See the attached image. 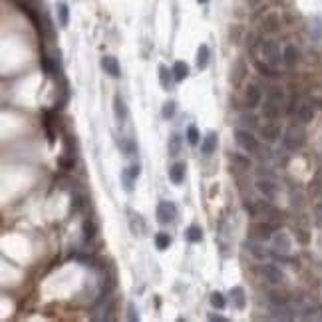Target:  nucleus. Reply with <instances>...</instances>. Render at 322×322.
<instances>
[{
    "label": "nucleus",
    "instance_id": "obj_1",
    "mask_svg": "<svg viewBox=\"0 0 322 322\" xmlns=\"http://www.w3.org/2000/svg\"><path fill=\"white\" fill-rule=\"evenodd\" d=\"M261 56H263V62L274 70H278L282 66V50H280V44L276 40H263L261 42Z\"/></svg>",
    "mask_w": 322,
    "mask_h": 322
},
{
    "label": "nucleus",
    "instance_id": "obj_2",
    "mask_svg": "<svg viewBox=\"0 0 322 322\" xmlns=\"http://www.w3.org/2000/svg\"><path fill=\"white\" fill-rule=\"evenodd\" d=\"M306 145V131L300 125H290L282 133V147L288 151H298Z\"/></svg>",
    "mask_w": 322,
    "mask_h": 322
},
{
    "label": "nucleus",
    "instance_id": "obj_3",
    "mask_svg": "<svg viewBox=\"0 0 322 322\" xmlns=\"http://www.w3.org/2000/svg\"><path fill=\"white\" fill-rule=\"evenodd\" d=\"M235 141L247 153H255L259 149V141H257V137L249 129H235Z\"/></svg>",
    "mask_w": 322,
    "mask_h": 322
},
{
    "label": "nucleus",
    "instance_id": "obj_4",
    "mask_svg": "<svg viewBox=\"0 0 322 322\" xmlns=\"http://www.w3.org/2000/svg\"><path fill=\"white\" fill-rule=\"evenodd\" d=\"M155 215H157V221H159L161 225H169V223H173L175 217H177V207H175L171 201H159Z\"/></svg>",
    "mask_w": 322,
    "mask_h": 322
},
{
    "label": "nucleus",
    "instance_id": "obj_5",
    "mask_svg": "<svg viewBox=\"0 0 322 322\" xmlns=\"http://www.w3.org/2000/svg\"><path fill=\"white\" fill-rule=\"evenodd\" d=\"M270 312H272V318L276 320H292L296 310L288 300H284V302H270Z\"/></svg>",
    "mask_w": 322,
    "mask_h": 322
},
{
    "label": "nucleus",
    "instance_id": "obj_6",
    "mask_svg": "<svg viewBox=\"0 0 322 322\" xmlns=\"http://www.w3.org/2000/svg\"><path fill=\"white\" fill-rule=\"evenodd\" d=\"M243 100H245V106H247L249 109L259 107V106H261V100H263V92H261V88H259L257 84H249V86L245 88V96H243Z\"/></svg>",
    "mask_w": 322,
    "mask_h": 322
},
{
    "label": "nucleus",
    "instance_id": "obj_7",
    "mask_svg": "<svg viewBox=\"0 0 322 322\" xmlns=\"http://www.w3.org/2000/svg\"><path fill=\"white\" fill-rule=\"evenodd\" d=\"M270 243H272V249H274V251L284 253V255H288L290 249H292V241H290L288 233H284V231H276V233H272Z\"/></svg>",
    "mask_w": 322,
    "mask_h": 322
},
{
    "label": "nucleus",
    "instance_id": "obj_8",
    "mask_svg": "<svg viewBox=\"0 0 322 322\" xmlns=\"http://www.w3.org/2000/svg\"><path fill=\"white\" fill-rule=\"evenodd\" d=\"M300 64V50L294 44H286L282 48V66L284 68H296Z\"/></svg>",
    "mask_w": 322,
    "mask_h": 322
},
{
    "label": "nucleus",
    "instance_id": "obj_9",
    "mask_svg": "<svg viewBox=\"0 0 322 322\" xmlns=\"http://www.w3.org/2000/svg\"><path fill=\"white\" fill-rule=\"evenodd\" d=\"M272 231L274 227L268 223H255L251 225V237L255 241H270L272 239Z\"/></svg>",
    "mask_w": 322,
    "mask_h": 322
},
{
    "label": "nucleus",
    "instance_id": "obj_10",
    "mask_svg": "<svg viewBox=\"0 0 322 322\" xmlns=\"http://www.w3.org/2000/svg\"><path fill=\"white\" fill-rule=\"evenodd\" d=\"M263 276L270 282V284H282L284 280H286V276H284V272L276 267V265H263Z\"/></svg>",
    "mask_w": 322,
    "mask_h": 322
},
{
    "label": "nucleus",
    "instance_id": "obj_11",
    "mask_svg": "<svg viewBox=\"0 0 322 322\" xmlns=\"http://www.w3.org/2000/svg\"><path fill=\"white\" fill-rule=\"evenodd\" d=\"M314 115H316L314 106H312V104H308V102L298 104V106H296V109H294V117H296L300 123H310V121L314 119Z\"/></svg>",
    "mask_w": 322,
    "mask_h": 322
},
{
    "label": "nucleus",
    "instance_id": "obj_12",
    "mask_svg": "<svg viewBox=\"0 0 322 322\" xmlns=\"http://www.w3.org/2000/svg\"><path fill=\"white\" fill-rule=\"evenodd\" d=\"M261 137L267 141V143H272V141H276L278 137H282V131H280V125H276V123H272V119H268V123H265V125H261Z\"/></svg>",
    "mask_w": 322,
    "mask_h": 322
},
{
    "label": "nucleus",
    "instance_id": "obj_13",
    "mask_svg": "<svg viewBox=\"0 0 322 322\" xmlns=\"http://www.w3.org/2000/svg\"><path fill=\"white\" fill-rule=\"evenodd\" d=\"M257 189L267 197V199H276V195H278V185L274 183V181H270V179H259L257 181Z\"/></svg>",
    "mask_w": 322,
    "mask_h": 322
},
{
    "label": "nucleus",
    "instance_id": "obj_14",
    "mask_svg": "<svg viewBox=\"0 0 322 322\" xmlns=\"http://www.w3.org/2000/svg\"><path fill=\"white\" fill-rule=\"evenodd\" d=\"M102 68H104V72H106L107 76H111V78H119V76H121L119 62H117V58H113V56H104V58H102Z\"/></svg>",
    "mask_w": 322,
    "mask_h": 322
},
{
    "label": "nucleus",
    "instance_id": "obj_15",
    "mask_svg": "<svg viewBox=\"0 0 322 322\" xmlns=\"http://www.w3.org/2000/svg\"><path fill=\"white\" fill-rule=\"evenodd\" d=\"M185 169H187L185 161H177V163H173V165L169 167V179H171V183L181 185V183L185 181Z\"/></svg>",
    "mask_w": 322,
    "mask_h": 322
},
{
    "label": "nucleus",
    "instance_id": "obj_16",
    "mask_svg": "<svg viewBox=\"0 0 322 322\" xmlns=\"http://www.w3.org/2000/svg\"><path fill=\"white\" fill-rule=\"evenodd\" d=\"M280 113H282V106L280 104H274V102H270V100H267L265 102V106H263V115L267 117V119H278L280 117Z\"/></svg>",
    "mask_w": 322,
    "mask_h": 322
},
{
    "label": "nucleus",
    "instance_id": "obj_17",
    "mask_svg": "<svg viewBox=\"0 0 322 322\" xmlns=\"http://www.w3.org/2000/svg\"><path fill=\"white\" fill-rule=\"evenodd\" d=\"M231 300H233V306H235L237 310H245V306H247L245 288H243V286H233V288H231Z\"/></svg>",
    "mask_w": 322,
    "mask_h": 322
},
{
    "label": "nucleus",
    "instance_id": "obj_18",
    "mask_svg": "<svg viewBox=\"0 0 322 322\" xmlns=\"http://www.w3.org/2000/svg\"><path fill=\"white\" fill-rule=\"evenodd\" d=\"M217 133L215 131H209L205 137H203V141H201V153L203 155H211L215 149H217Z\"/></svg>",
    "mask_w": 322,
    "mask_h": 322
},
{
    "label": "nucleus",
    "instance_id": "obj_19",
    "mask_svg": "<svg viewBox=\"0 0 322 322\" xmlns=\"http://www.w3.org/2000/svg\"><path fill=\"white\" fill-rule=\"evenodd\" d=\"M157 72H159V84H161V88H163V90H171V84L175 80L173 78V72H169V68L163 66V64L157 68Z\"/></svg>",
    "mask_w": 322,
    "mask_h": 322
},
{
    "label": "nucleus",
    "instance_id": "obj_20",
    "mask_svg": "<svg viewBox=\"0 0 322 322\" xmlns=\"http://www.w3.org/2000/svg\"><path fill=\"white\" fill-rule=\"evenodd\" d=\"M82 233H84V241H86V243L94 241L96 235H98V223H96L94 219H84V223H82Z\"/></svg>",
    "mask_w": 322,
    "mask_h": 322
},
{
    "label": "nucleus",
    "instance_id": "obj_21",
    "mask_svg": "<svg viewBox=\"0 0 322 322\" xmlns=\"http://www.w3.org/2000/svg\"><path fill=\"white\" fill-rule=\"evenodd\" d=\"M209 58H211V52H209V46L207 44H201L197 48V58H195V64L199 70H205L209 66Z\"/></svg>",
    "mask_w": 322,
    "mask_h": 322
},
{
    "label": "nucleus",
    "instance_id": "obj_22",
    "mask_svg": "<svg viewBox=\"0 0 322 322\" xmlns=\"http://www.w3.org/2000/svg\"><path fill=\"white\" fill-rule=\"evenodd\" d=\"M113 113H115V119L119 123H123L127 119V106H125V102L119 96L113 98Z\"/></svg>",
    "mask_w": 322,
    "mask_h": 322
},
{
    "label": "nucleus",
    "instance_id": "obj_23",
    "mask_svg": "<svg viewBox=\"0 0 322 322\" xmlns=\"http://www.w3.org/2000/svg\"><path fill=\"white\" fill-rule=\"evenodd\" d=\"M308 30H310L312 40L322 42V16H312V18H310V26H308Z\"/></svg>",
    "mask_w": 322,
    "mask_h": 322
},
{
    "label": "nucleus",
    "instance_id": "obj_24",
    "mask_svg": "<svg viewBox=\"0 0 322 322\" xmlns=\"http://www.w3.org/2000/svg\"><path fill=\"white\" fill-rule=\"evenodd\" d=\"M56 14H58V24L62 28H66L68 22H70V10H68V4L64 2V0H60V2L56 4Z\"/></svg>",
    "mask_w": 322,
    "mask_h": 322
},
{
    "label": "nucleus",
    "instance_id": "obj_25",
    "mask_svg": "<svg viewBox=\"0 0 322 322\" xmlns=\"http://www.w3.org/2000/svg\"><path fill=\"white\" fill-rule=\"evenodd\" d=\"M171 72H173V78H175V82H183V80L189 76V66H187L183 60H177V62L173 64Z\"/></svg>",
    "mask_w": 322,
    "mask_h": 322
},
{
    "label": "nucleus",
    "instance_id": "obj_26",
    "mask_svg": "<svg viewBox=\"0 0 322 322\" xmlns=\"http://www.w3.org/2000/svg\"><path fill=\"white\" fill-rule=\"evenodd\" d=\"M267 100H270V102H274V104H280V106H284V102H286V96H284L282 88H278V86H270V88L267 90Z\"/></svg>",
    "mask_w": 322,
    "mask_h": 322
},
{
    "label": "nucleus",
    "instance_id": "obj_27",
    "mask_svg": "<svg viewBox=\"0 0 322 322\" xmlns=\"http://www.w3.org/2000/svg\"><path fill=\"white\" fill-rule=\"evenodd\" d=\"M185 239H187L189 243H201V241H203V229H201L199 225H191V227H187V231H185Z\"/></svg>",
    "mask_w": 322,
    "mask_h": 322
},
{
    "label": "nucleus",
    "instance_id": "obj_28",
    "mask_svg": "<svg viewBox=\"0 0 322 322\" xmlns=\"http://www.w3.org/2000/svg\"><path fill=\"white\" fill-rule=\"evenodd\" d=\"M181 143H183V137H181L179 133H173V135L169 137V141H167V151H169V155H179Z\"/></svg>",
    "mask_w": 322,
    "mask_h": 322
},
{
    "label": "nucleus",
    "instance_id": "obj_29",
    "mask_svg": "<svg viewBox=\"0 0 322 322\" xmlns=\"http://www.w3.org/2000/svg\"><path fill=\"white\" fill-rule=\"evenodd\" d=\"M169 245H171V237H169V233H157L155 235V247L159 249V251H165V249H169Z\"/></svg>",
    "mask_w": 322,
    "mask_h": 322
},
{
    "label": "nucleus",
    "instance_id": "obj_30",
    "mask_svg": "<svg viewBox=\"0 0 322 322\" xmlns=\"http://www.w3.org/2000/svg\"><path fill=\"white\" fill-rule=\"evenodd\" d=\"M74 165H76V161H74V157H72L70 153L58 157V167H60L62 171H70V169H74Z\"/></svg>",
    "mask_w": 322,
    "mask_h": 322
},
{
    "label": "nucleus",
    "instance_id": "obj_31",
    "mask_svg": "<svg viewBox=\"0 0 322 322\" xmlns=\"http://www.w3.org/2000/svg\"><path fill=\"white\" fill-rule=\"evenodd\" d=\"M133 183H135V177L129 173V169L125 167L123 171H121V185H123V189L127 191V193H131L133 191Z\"/></svg>",
    "mask_w": 322,
    "mask_h": 322
},
{
    "label": "nucleus",
    "instance_id": "obj_32",
    "mask_svg": "<svg viewBox=\"0 0 322 322\" xmlns=\"http://www.w3.org/2000/svg\"><path fill=\"white\" fill-rule=\"evenodd\" d=\"M175 111H177V104H175L173 100L165 102L163 107H161V115H163V119H171V117L175 115Z\"/></svg>",
    "mask_w": 322,
    "mask_h": 322
},
{
    "label": "nucleus",
    "instance_id": "obj_33",
    "mask_svg": "<svg viewBox=\"0 0 322 322\" xmlns=\"http://www.w3.org/2000/svg\"><path fill=\"white\" fill-rule=\"evenodd\" d=\"M209 300H211V306L217 308V310H223V308L227 306V300H225V296H223L221 292H213Z\"/></svg>",
    "mask_w": 322,
    "mask_h": 322
},
{
    "label": "nucleus",
    "instance_id": "obj_34",
    "mask_svg": "<svg viewBox=\"0 0 322 322\" xmlns=\"http://www.w3.org/2000/svg\"><path fill=\"white\" fill-rule=\"evenodd\" d=\"M255 66H257V70H259V72H261L263 76H270V78H274V76H278L274 68H270L268 64H265V62H261V60H257V62H255Z\"/></svg>",
    "mask_w": 322,
    "mask_h": 322
},
{
    "label": "nucleus",
    "instance_id": "obj_35",
    "mask_svg": "<svg viewBox=\"0 0 322 322\" xmlns=\"http://www.w3.org/2000/svg\"><path fill=\"white\" fill-rule=\"evenodd\" d=\"M185 137H187L189 145H197V143H199V139H201L197 125H189V127H187V135H185Z\"/></svg>",
    "mask_w": 322,
    "mask_h": 322
},
{
    "label": "nucleus",
    "instance_id": "obj_36",
    "mask_svg": "<svg viewBox=\"0 0 322 322\" xmlns=\"http://www.w3.org/2000/svg\"><path fill=\"white\" fill-rule=\"evenodd\" d=\"M239 123L249 125V127H257V117L251 115V113H241V115H239Z\"/></svg>",
    "mask_w": 322,
    "mask_h": 322
},
{
    "label": "nucleus",
    "instance_id": "obj_37",
    "mask_svg": "<svg viewBox=\"0 0 322 322\" xmlns=\"http://www.w3.org/2000/svg\"><path fill=\"white\" fill-rule=\"evenodd\" d=\"M231 159L235 161V163H239L243 169H249L251 167V161L247 159V157H243V155H239V153H231Z\"/></svg>",
    "mask_w": 322,
    "mask_h": 322
},
{
    "label": "nucleus",
    "instance_id": "obj_38",
    "mask_svg": "<svg viewBox=\"0 0 322 322\" xmlns=\"http://www.w3.org/2000/svg\"><path fill=\"white\" fill-rule=\"evenodd\" d=\"M121 147H123V153H125V155H135V153H137V147H135V143H133L131 139L121 141Z\"/></svg>",
    "mask_w": 322,
    "mask_h": 322
},
{
    "label": "nucleus",
    "instance_id": "obj_39",
    "mask_svg": "<svg viewBox=\"0 0 322 322\" xmlns=\"http://www.w3.org/2000/svg\"><path fill=\"white\" fill-rule=\"evenodd\" d=\"M265 24H267V30H268V32H276L278 26H280V20H278L276 16H268Z\"/></svg>",
    "mask_w": 322,
    "mask_h": 322
},
{
    "label": "nucleus",
    "instance_id": "obj_40",
    "mask_svg": "<svg viewBox=\"0 0 322 322\" xmlns=\"http://www.w3.org/2000/svg\"><path fill=\"white\" fill-rule=\"evenodd\" d=\"M82 205H84V197H82L80 193H76V195L72 197V209H74V211H78Z\"/></svg>",
    "mask_w": 322,
    "mask_h": 322
},
{
    "label": "nucleus",
    "instance_id": "obj_41",
    "mask_svg": "<svg viewBox=\"0 0 322 322\" xmlns=\"http://www.w3.org/2000/svg\"><path fill=\"white\" fill-rule=\"evenodd\" d=\"M247 247H249V251H251L255 257H259V259H263V257H265V251H259V249H261L259 245H255V243H247Z\"/></svg>",
    "mask_w": 322,
    "mask_h": 322
},
{
    "label": "nucleus",
    "instance_id": "obj_42",
    "mask_svg": "<svg viewBox=\"0 0 322 322\" xmlns=\"http://www.w3.org/2000/svg\"><path fill=\"white\" fill-rule=\"evenodd\" d=\"M127 318H129V320H133V322H135V320H139V316L135 314V306H133V304H127Z\"/></svg>",
    "mask_w": 322,
    "mask_h": 322
},
{
    "label": "nucleus",
    "instance_id": "obj_43",
    "mask_svg": "<svg viewBox=\"0 0 322 322\" xmlns=\"http://www.w3.org/2000/svg\"><path fill=\"white\" fill-rule=\"evenodd\" d=\"M127 169H129V173H131V175H133L135 179H137V177H139V173H141V167H139L137 163H133V165H129Z\"/></svg>",
    "mask_w": 322,
    "mask_h": 322
},
{
    "label": "nucleus",
    "instance_id": "obj_44",
    "mask_svg": "<svg viewBox=\"0 0 322 322\" xmlns=\"http://www.w3.org/2000/svg\"><path fill=\"white\" fill-rule=\"evenodd\" d=\"M209 320H213V322H229V318H225V316H221V314H209Z\"/></svg>",
    "mask_w": 322,
    "mask_h": 322
},
{
    "label": "nucleus",
    "instance_id": "obj_45",
    "mask_svg": "<svg viewBox=\"0 0 322 322\" xmlns=\"http://www.w3.org/2000/svg\"><path fill=\"white\" fill-rule=\"evenodd\" d=\"M298 241H300V243H308V235H306V231H298Z\"/></svg>",
    "mask_w": 322,
    "mask_h": 322
},
{
    "label": "nucleus",
    "instance_id": "obj_46",
    "mask_svg": "<svg viewBox=\"0 0 322 322\" xmlns=\"http://www.w3.org/2000/svg\"><path fill=\"white\" fill-rule=\"evenodd\" d=\"M316 217H318V223L322 225V203L316 207Z\"/></svg>",
    "mask_w": 322,
    "mask_h": 322
},
{
    "label": "nucleus",
    "instance_id": "obj_47",
    "mask_svg": "<svg viewBox=\"0 0 322 322\" xmlns=\"http://www.w3.org/2000/svg\"><path fill=\"white\" fill-rule=\"evenodd\" d=\"M197 2H201V4H203V2H207V0H197Z\"/></svg>",
    "mask_w": 322,
    "mask_h": 322
}]
</instances>
